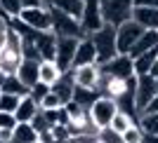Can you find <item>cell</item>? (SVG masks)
Returning a JSON list of instances; mask_svg holds the SVG:
<instances>
[{
	"label": "cell",
	"mask_w": 158,
	"mask_h": 143,
	"mask_svg": "<svg viewBox=\"0 0 158 143\" xmlns=\"http://www.w3.org/2000/svg\"><path fill=\"white\" fill-rule=\"evenodd\" d=\"M90 40H92L94 52H97V64L94 66L106 64V61H111L118 54V49H116V28L109 26V24H104L97 33H92Z\"/></svg>",
	"instance_id": "obj_1"
},
{
	"label": "cell",
	"mask_w": 158,
	"mask_h": 143,
	"mask_svg": "<svg viewBox=\"0 0 158 143\" xmlns=\"http://www.w3.org/2000/svg\"><path fill=\"white\" fill-rule=\"evenodd\" d=\"M99 10L102 21L113 28L132 19V0H99Z\"/></svg>",
	"instance_id": "obj_2"
},
{
	"label": "cell",
	"mask_w": 158,
	"mask_h": 143,
	"mask_svg": "<svg viewBox=\"0 0 158 143\" xmlns=\"http://www.w3.org/2000/svg\"><path fill=\"white\" fill-rule=\"evenodd\" d=\"M50 31L57 35V38H85L83 35V31H80V21L71 19L69 14L59 12V10H52L50 7Z\"/></svg>",
	"instance_id": "obj_3"
},
{
	"label": "cell",
	"mask_w": 158,
	"mask_h": 143,
	"mask_svg": "<svg viewBox=\"0 0 158 143\" xmlns=\"http://www.w3.org/2000/svg\"><path fill=\"white\" fill-rule=\"evenodd\" d=\"M99 73L102 75H109V78L113 80H130L135 78V68H132V59L127 56V54H116V56L111 59V61H106V64L97 66Z\"/></svg>",
	"instance_id": "obj_4"
},
{
	"label": "cell",
	"mask_w": 158,
	"mask_h": 143,
	"mask_svg": "<svg viewBox=\"0 0 158 143\" xmlns=\"http://www.w3.org/2000/svg\"><path fill=\"white\" fill-rule=\"evenodd\" d=\"M116 113H118V108H116V103H113V99L99 96L92 103V108L87 110V117H90V122H92L97 129H106V127L111 124V120H113Z\"/></svg>",
	"instance_id": "obj_5"
},
{
	"label": "cell",
	"mask_w": 158,
	"mask_h": 143,
	"mask_svg": "<svg viewBox=\"0 0 158 143\" xmlns=\"http://www.w3.org/2000/svg\"><path fill=\"white\" fill-rule=\"evenodd\" d=\"M102 26H104V21H102L99 0H83V14H80V31H83V35L90 38Z\"/></svg>",
	"instance_id": "obj_6"
},
{
	"label": "cell",
	"mask_w": 158,
	"mask_h": 143,
	"mask_svg": "<svg viewBox=\"0 0 158 143\" xmlns=\"http://www.w3.org/2000/svg\"><path fill=\"white\" fill-rule=\"evenodd\" d=\"M135 108H137V113L142 115L144 113V108L153 101V96H156V80L151 78V75H135Z\"/></svg>",
	"instance_id": "obj_7"
},
{
	"label": "cell",
	"mask_w": 158,
	"mask_h": 143,
	"mask_svg": "<svg viewBox=\"0 0 158 143\" xmlns=\"http://www.w3.org/2000/svg\"><path fill=\"white\" fill-rule=\"evenodd\" d=\"M144 33V28L139 26V24H135V21H125V24H120L118 28H116V49H118V54H127L132 49V45L139 40V35Z\"/></svg>",
	"instance_id": "obj_8"
},
{
	"label": "cell",
	"mask_w": 158,
	"mask_h": 143,
	"mask_svg": "<svg viewBox=\"0 0 158 143\" xmlns=\"http://www.w3.org/2000/svg\"><path fill=\"white\" fill-rule=\"evenodd\" d=\"M76 47H78V38H57V49H54V61L52 64L59 68V73L71 71Z\"/></svg>",
	"instance_id": "obj_9"
},
{
	"label": "cell",
	"mask_w": 158,
	"mask_h": 143,
	"mask_svg": "<svg viewBox=\"0 0 158 143\" xmlns=\"http://www.w3.org/2000/svg\"><path fill=\"white\" fill-rule=\"evenodd\" d=\"M19 19L26 24L31 31H38V33H43V31H50V10L47 7H33V10H21V14H19Z\"/></svg>",
	"instance_id": "obj_10"
},
{
	"label": "cell",
	"mask_w": 158,
	"mask_h": 143,
	"mask_svg": "<svg viewBox=\"0 0 158 143\" xmlns=\"http://www.w3.org/2000/svg\"><path fill=\"white\" fill-rule=\"evenodd\" d=\"M97 64V52H94V45L90 38H80L78 47H76V54H73V64L71 68H80V66H94Z\"/></svg>",
	"instance_id": "obj_11"
},
{
	"label": "cell",
	"mask_w": 158,
	"mask_h": 143,
	"mask_svg": "<svg viewBox=\"0 0 158 143\" xmlns=\"http://www.w3.org/2000/svg\"><path fill=\"white\" fill-rule=\"evenodd\" d=\"M33 45L40 54V61H54V49H57V35L52 31H43L35 33L33 38Z\"/></svg>",
	"instance_id": "obj_12"
},
{
	"label": "cell",
	"mask_w": 158,
	"mask_h": 143,
	"mask_svg": "<svg viewBox=\"0 0 158 143\" xmlns=\"http://www.w3.org/2000/svg\"><path fill=\"white\" fill-rule=\"evenodd\" d=\"M71 71H73V82H76V87L97 89V80H99V68L97 66H80V68H71Z\"/></svg>",
	"instance_id": "obj_13"
},
{
	"label": "cell",
	"mask_w": 158,
	"mask_h": 143,
	"mask_svg": "<svg viewBox=\"0 0 158 143\" xmlns=\"http://www.w3.org/2000/svg\"><path fill=\"white\" fill-rule=\"evenodd\" d=\"M132 21L144 31H158V7H132Z\"/></svg>",
	"instance_id": "obj_14"
},
{
	"label": "cell",
	"mask_w": 158,
	"mask_h": 143,
	"mask_svg": "<svg viewBox=\"0 0 158 143\" xmlns=\"http://www.w3.org/2000/svg\"><path fill=\"white\" fill-rule=\"evenodd\" d=\"M38 71H40V61H28V59H21L19 68H17V80H19L24 87H28L31 89L33 85H38Z\"/></svg>",
	"instance_id": "obj_15"
},
{
	"label": "cell",
	"mask_w": 158,
	"mask_h": 143,
	"mask_svg": "<svg viewBox=\"0 0 158 143\" xmlns=\"http://www.w3.org/2000/svg\"><path fill=\"white\" fill-rule=\"evenodd\" d=\"M73 89H76V82H73V71H66V73H61V75H59V80H57V82H54V85L50 87V91L59 96L61 106H66L69 101H71V96H73Z\"/></svg>",
	"instance_id": "obj_16"
},
{
	"label": "cell",
	"mask_w": 158,
	"mask_h": 143,
	"mask_svg": "<svg viewBox=\"0 0 158 143\" xmlns=\"http://www.w3.org/2000/svg\"><path fill=\"white\" fill-rule=\"evenodd\" d=\"M43 7L59 10L76 21H80V14H83V0H43Z\"/></svg>",
	"instance_id": "obj_17"
},
{
	"label": "cell",
	"mask_w": 158,
	"mask_h": 143,
	"mask_svg": "<svg viewBox=\"0 0 158 143\" xmlns=\"http://www.w3.org/2000/svg\"><path fill=\"white\" fill-rule=\"evenodd\" d=\"M156 47H158V31H144L142 35H139V40L132 45V49L127 52V56L137 59V56H142V54L156 49Z\"/></svg>",
	"instance_id": "obj_18"
},
{
	"label": "cell",
	"mask_w": 158,
	"mask_h": 143,
	"mask_svg": "<svg viewBox=\"0 0 158 143\" xmlns=\"http://www.w3.org/2000/svg\"><path fill=\"white\" fill-rule=\"evenodd\" d=\"M38 110H40V106L35 103L31 96H24L19 101V106H17V110H14V120H17V122H31L33 115Z\"/></svg>",
	"instance_id": "obj_19"
},
{
	"label": "cell",
	"mask_w": 158,
	"mask_h": 143,
	"mask_svg": "<svg viewBox=\"0 0 158 143\" xmlns=\"http://www.w3.org/2000/svg\"><path fill=\"white\" fill-rule=\"evenodd\" d=\"M97 99H99V91L97 89H83V87H76V89H73L71 101H73V103H78L83 110H90Z\"/></svg>",
	"instance_id": "obj_20"
},
{
	"label": "cell",
	"mask_w": 158,
	"mask_h": 143,
	"mask_svg": "<svg viewBox=\"0 0 158 143\" xmlns=\"http://www.w3.org/2000/svg\"><path fill=\"white\" fill-rule=\"evenodd\" d=\"M38 134L33 131V127L28 122H17V127L12 129V143H35Z\"/></svg>",
	"instance_id": "obj_21"
},
{
	"label": "cell",
	"mask_w": 158,
	"mask_h": 143,
	"mask_svg": "<svg viewBox=\"0 0 158 143\" xmlns=\"http://www.w3.org/2000/svg\"><path fill=\"white\" fill-rule=\"evenodd\" d=\"M158 59V47L156 49H151V52L142 54V56L132 59V68H135V75H149V71H151L153 61Z\"/></svg>",
	"instance_id": "obj_22"
},
{
	"label": "cell",
	"mask_w": 158,
	"mask_h": 143,
	"mask_svg": "<svg viewBox=\"0 0 158 143\" xmlns=\"http://www.w3.org/2000/svg\"><path fill=\"white\" fill-rule=\"evenodd\" d=\"M0 91L2 94H12V96H19V99H24V96H28V87H24L17 80V75H5V82L0 85Z\"/></svg>",
	"instance_id": "obj_23"
},
{
	"label": "cell",
	"mask_w": 158,
	"mask_h": 143,
	"mask_svg": "<svg viewBox=\"0 0 158 143\" xmlns=\"http://www.w3.org/2000/svg\"><path fill=\"white\" fill-rule=\"evenodd\" d=\"M59 68L52 64V61H40V71H38V80L43 82V85L52 87L57 80H59Z\"/></svg>",
	"instance_id": "obj_24"
},
{
	"label": "cell",
	"mask_w": 158,
	"mask_h": 143,
	"mask_svg": "<svg viewBox=\"0 0 158 143\" xmlns=\"http://www.w3.org/2000/svg\"><path fill=\"white\" fill-rule=\"evenodd\" d=\"M139 129L144 134H151V136H158V113H142L137 120Z\"/></svg>",
	"instance_id": "obj_25"
},
{
	"label": "cell",
	"mask_w": 158,
	"mask_h": 143,
	"mask_svg": "<svg viewBox=\"0 0 158 143\" xmlns=\"http://www.w3.org/2000/svg\"><path fill=\"white\" fill-rule=\"evenodd\" d=\"M28 124L33 127V131H35V134H45V131L52 129V124H50V120L45 117V113H43V110L35 113V115H33V120H31Z\"/></svg>",
	"instance_id": "obj_26"
},
{
	"label": "cell",
	"mask_w": 158,
	"mask_h": 143,
	"mask_svg": "<svg viewBox=\"0 0 158 143\" xmlns=\"http://www.w3.org/2000/svg\"><path fill=\"white\" fill-rule=\"evenodd\" d=\"M19 101H21L19 96H12V94H2V91H0V113H10V115H14Z\"/></svg>",
	"instance_id": "obj_27"
},
{
	"label": "cell",
	"mask_w": 158,
	"mask_h": 143,
	"mask_svg": "<svg viewBox=\"0 0 158 143\" xmlns=\"http://www.w3.org/2000/svg\"><path fill=\"white\" fill-rule=\"evenodd\" d=\"M132 124H137V122H135V120H130L127 115H123V113H116L109 127H111L113 131H118V134H123V131H125L127 127H132Z\"/></svg>",
	"instance_id": "obj_28"
},
{
	"label": "cell",
	"mask_w": 158,
	"mask_h": 143,
	"mask_svg": "<svg viewBox=\"0 0 158 143\" xmlns=\"http://www.w3.org/2000/svg\"><path fill=\"white\" fill-rule=\"evenodd\" d=\"M0 10L5 12L7 19H14L21 14V2L19 0H0Z\"/></svg>",
	"instance_id": "obj_29"
},
{
	"label": "cell",
	"mask_w": 158,
	"mask_h": 143,
	"mask_svg": "<svg viewBox=\"0 0 158 143\" xmlns=\"http://www.w3.org/2000/svg\"><path fill=\"white\" fill-rule=\"evenodd\" d=\"M97 141H99V143H125V141H123V136H120L118 131H113L111 127H106V129H99Z\"/></svg>",
	"instance_id": "obj_30"
},
{
	"label": "cell",
	"mask_w": 158,
	"mask_h": 143,
	"mask_svg": "<svg viewBox=\"0 0 158 143\" xmlns=\"http://www.w3.org/2000/svg\"><path fill=\"white\" fill-rule=\"evenodd\" d=\"M142 134H144V131L139 129V124H132V127H127L120 136H123L125 143H142Z\"/></svg>",
	"instance_id": "obj_31"
},
{
	"label": "cell",
	"mask_w": 158,
	"mask_h": 143,
	"mask_svg": "<svg viewBox=\"0 0 158 143\" xmlns=\"http://www.w3.org/2000/svg\"><path fill=\"white\" fill-rule=\"evenodd\" d=\"M57 108H61V101L57 94H45L43 96V101H40V110H57Z\"/></svg>",
	"instance_id": "obj_32"
},
{
	"label": "cell",
	"mask_w": 158,
	"mask_h": 143,
	"mask_svg": "<svg viewBox=\"0 0 158 143\" xmlns=\"http://www.w3.org/2000/svg\"><path fill=\"white\" fill-rule=\"evenodd\" d=\"M45 94H50V87L43 85V82H38V85H33L31 89H28V96H31L38 106H40V101H43V96H45Z\"/></svg>",
	"instance_id": "obj_33"
},
{
	"label": "cell",
	"mask_w": 158,
	"mask_h": 143,
	"mask_svg": "<svg viewBox=\"0 0 158 143\" xmlns=\"http://www.w3.org/2000/svg\"><path fill=\"white\" fill-rule=\"evenodd\" d=\"M50 134H52L54 141H69V129H66L64 124H54L52 129H50Z\"/></svg>",
	"instance_id": "obj_34"
},
{
	"label": "cell",
	"mask_w": 158,
	"mask_h": 143,
	"mask_svg": "<svg viewBox=\"0 0 158 143\" xmlns=\"http://www.w3.org/2000/svg\"><path fill=\"white\" fill-rule=\"evenodd\" d=\"M17 127V120L10 113H0V129H14Z\"/></svg>",
	"instance_id": "obj_35"
},
{
	"label": "cell",
	"mask_w": 158,
	"mask_h": 143,
	"mask_svg": "<svg viewBox=\"0 0 158 143\" xmlns=\"http://www.w3.org/2000/svg\"><path fill=\"white\" fill-rule=\"evenodd\" d=\"M69 143H97V136H87V134H76L69 138Z\"/></svg>",
	"instance_id": "obj_36"
},
{
	"label": "cell",
	"mask_w": 158,
	"mask_h": 143,
	"mask_svg": "<svg viewBox=\"0 0 158 143\" xmlns=\"http://www.w3.org/2000/svg\"><path fill=\"white\" fill-rule=\"evenodd\" d=\"M21 10H33V7H43V0H19Z\"/></svg>",
	"instance_id": "obj_37"
},
{
	"label": "cell",
	"mask_w": 158,
	"mask_h": 143,
	"mask_svg": "<svg viewBox=\"0 0 158 143\" xmlns=\"http://www.w3.org/2000/svg\"><path fill=\"white\" fill-rule=\"evenodd\" d=\"M132 7H158V0H132Z\"/></svg>",
	"instance_id": "obj_38"
},
{
	"label": "cell",
	"mask_w": 158,
	"mask_h": 143,
	"mask_svg": "<svg viewBox=\"0 0 158 143\" xmlns=\"http://www.w3.org/2000/svg\"><path fill=\"white\" fill-rule=\"evenodd\" d=\"M0 143H12V129H0Z\"/></svg>",
	"instance_id": "obj_39"
},
{
	"label": "cell",
	"mask_w": 158,
	"mask_h": 143,
	"mask_svg": "<svg viewBox=\"0 0 158 143\" xmlns=\"http://www.w3.org/2000/svg\"><path fill=\"white\" fill-rule=\"evenodd\" d=\"M144 113H158V94L153 96V101H151V103H149V106L144 108Z\"/></svg>",
	"instance_id": "obj_40"
},
{
	"label": "cell",
	"mask_w": 158,
	"mask_h": 143,
	"mask_svg": "<svg viewBox=\"0 0 158 143\" xmlns=\"http://www.w3.org/2000/svg\"><path fill=\"white\" fill-rule=\"evenodd\" d=\"M38 141H40V143H52L54 138H52V134H50V131H45V134H38Z\"/></svg>",
	"instance_id": "obj_41"
},
{
	"label": "cell",
	"mask_w": 158,
	"mask_h": 143,
	"mask_svg": "<svg viewBox=\"0 0 158 143\" xmlns=\"http://www.w3.org/2000/svg\"><path fill=\"white\" fill-rule=\"evenodd\" d=\"M149 75H151L153 80H158V59L153 61V66H151V71H149Z\"/></svg>",
	"instance_id": "obj_42"
},
{
	"label": "cell",
	"mask_w": 158,
	"mask_h": 143,
	"mask_svg": "<svg viewBox=\"0 0 158 143\" xmlns=\"http://www.w3.org/2000/svg\"><path fill=\"white\" fill-rule=\"evenodd\" d=\"M5 42H7V28H0V49L5 47Z\"/></svg>",
	"instance_id": "obj_43"
},
{
	"label": "cell",
	"mask_w": 158,
	"mask_h": 143,
	"mask_svg": "<svg viewBox=\"0 0 158 143\" xmlns=\"http://www.w3.org/2000/svg\"><path fill=\"white\" fill-rule=\"evenodd\" d=\"M0 19H5V21H10V19H7V17H5V12H2V10H0Z\"/></svg>",
	"instance_id": "obj_44"
},
{
	"label": "cell",
	"mask_w": 158,
	"mask_h": 143,
	"mask_svg": "<svg viewBox=\"0 0 158 143\" xmlns=\"http://www.w3.org/2000/svg\"><path fill=\"white\" fill-rule=\"evenodd\" d=\"M2 82H5V75H2V73H0V85H2Z\"/></svg>",
	"instance_id": "obj_45"
},
{
	"label": "cell",
	"mask_w": 158,
	"mask_h": 143,
	"mask_svg": "<svg viewBox=\"0 0 158 143\" xmlns=\"http://www.w3.org/2000/svg\"><path fill=\"white\" fill-rule=\"evenodd\" d=\"M52 143H69V141H52Z\"/></svg>",
	"instance_id": "obj_46"
},
{
	"label": "cell",
	"mask_w": 158,
	"mask_h": 143,
	"mask_svg": "<svg viewBox=\"0 0 158 143\" xmlns=\"http://www.w3.org/2000/svg\"><path fill=\"white\" fill-rule=\"evenodd\" d=\"M156 91H158V80H156Z\"/></svg>",
	"instance_id": "obj_47"
},
{
	"label": "cell",
	"mask_w": 158,
	"mask_h": 143,
	"mask_svg": "<svg viewBox=\"0 0 158 143\" xmlns=\"http://www.w3.org/2000/svg\"><path fill=\"white\" fill-rule=\"evenodd\" d=\"M35 143H40V141H35Z\"/></svg>",
	"instance_id": "obj_48"
},
{
	"label": "cell",
	"mask_w": 158,
	"mask_h": 143,
	"mask_svg": "<svg viewBox=\"0 0 158 143\" xmlns=\"http://www.w3.org/2000/svg\"><path fill=\"white\" fill-rule=\"evenodd\" d=\"M97 143H99V141H97Z\"/></svg>",
	"instance_id": "obj_49"
}]
</instances>
